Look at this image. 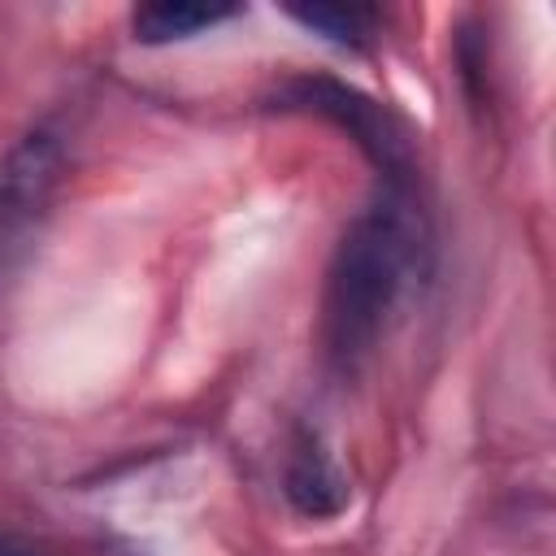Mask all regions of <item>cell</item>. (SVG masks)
<instances>
[{"label": "cell", "instance_id": "cell-7", "mask_svg": "<svg viewBox=\"0 0 556 556\" xmlns=\"http://www.w3.org/2000/svg\"><path fill=\"white\" fill-rule=\"evenodd\" d=\"M0 556H39L26 539H17L13 530H0Z\"/></svg>", "mask_w": 556, "mask_h": 556}, {"label": "cell", "instance_id": "cell-1", "mask_svg": "<svg viewBox=\"0 0 556 556\" xmlns=\"http://www.w3.org/2000/svg\"><path fill=\"white\" fill-rule=\"evenodd\" d=\"M426 265V230L408 187H387L339 239L326 274V356L352 374L382 339Z\"/></svg>", "mask_w": 556, "mask_h": 556}, {"label": "cell", "instance_id": "cell-5", "mask_svg": "<svg viewBox=\"0 0 556 556\" xmlns=\"http://www.w3.org/2000/svg\"><path fill=\"white\" fill-rule=\"evenodd\" d=\"M239 17V4H200V0H156L139 4L130 13V30L139 43H174L191 39L200 30H213L217 22Z\"/></svg>", "mask_w": 556, "mask_h": 556}, {"label": "cell", "instance_id": "cell-3", "mask_svg": "<svg viewBox=\"0 0 556 556\" xmlns=\"http://www.w3.org/2000/svg\"><path fill=\"white\" fill-rule=\"evenodd\" d=\"M278 100L282 109H300V113H317L334 126H343L361 152L378 165V174L387 178V187H408L413 182V148L400 130V122L369 96H361L356 87L339 83V78H291L278 87Z\"/></svg>", "mask_w": 556, "mask_h": 556}, {"label": "cell", "instance_id": "cell-4", "mask_svg": "<svg viewBox=\"0 0 556 556\" xmlns=\"http://www.w3.org/2000/svg\"><path fill=\"white\" fill-rule=\"evenodd\" d=\"M282 495L308 521H330L348 508L352 486H348L343 469L334 465V456L326 452V443L317 439V430L300 426L291 434V447L282 460Z\"/></svg>", "mask_w": 556, "mask_h": 556}, {"label": "cell", "instance_id": "cell-2", "mask_svg": "<svg viewBox=\"0 0 556 556\" xmlns=\"http://www.w3.org/2000/svg\"><path fill=\"white\" fill-rule=\"evenodd\" d=\"M65 143L56 130L35 126L0 156V282L30 256L39 226L61 187Z\"/></svg>", "mask_w": 556, "mask_h": 556}, {"label": "cell", "instance_id": "cell-6", "mask_svg": "<svg viewBox=\"0 0 556 556\" xmlns=\"http://www.w3.org/2000/svg\"><path fill=\"white\" fill-rule=\"evenodd\" d=\"M287 17L348 52H365L378 39V22H382L374 4H287Z\"/></svg>", "mask_w": 556, "mask_h": 556}]
</instances>
